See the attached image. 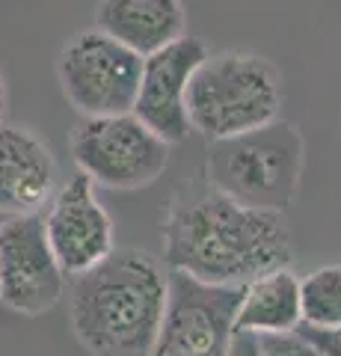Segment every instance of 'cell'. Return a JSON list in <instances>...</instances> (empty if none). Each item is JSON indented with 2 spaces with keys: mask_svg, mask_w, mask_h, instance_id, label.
<instances>
[{
  "mask_svg": "<svg viewBox=\"0 0 341 356\" xmlns=\"http://www.w3.org/2000/svg\"><path fill=\"white\" fill-rule=\"evenodd\" d=\"M169 270L211 285H247L276 267H288L291 232L282 211L252 208L211 187L175 208L163 232Z\"/></svg>",
  "mask_w": 341,
  "mask_h": 356,
  "instance_id": "6da1fadb",
  "label": "cell"
},
{
  "mask_svg": "<svg viewBox=\"0 0 341 356\" xmlns=\"http://www.w3.org/2000/svg\"><path fill=\"white\" fill-rule=\"evenodd\" d=\"M169 300V273L142 250H113L72 280L69 321L92 356H151Z\"/></svg>",
  "mask_w": 341,
  "mask_h": 356,
  "instance_id": "7a4b0ae2",
  "label": "cell"
},
{
  "mask_svg": "<svg viewBox=\"0 0 341 356\" xmlns=\"http://www.w3.org/2000/svg\"><path fill=\"white\" fill-rule=\"evenodd\" d=\"M285 102L282 74L252 51L208 54L187 95L190 125L208 143L264 128L279 119Z\"/></svg>",
  "mask_w": 341,
  "mask_h": 356,
  "instance_id": "3957f363",
  "label": "cell"
},
{
  "mask_svg": "<svg viewBox=\"0 0 341 356\" xmlns=\"http://www.w3.org/2000/svg\"><path fill=\"white\" fill-rule=\"evenodd\" d=\"M303 163L306 146L300 131L282 119L228 140H214L208 152L211 187L267 211H285L294 202Z\"/></svg>",
  "mask_w": 341,
  "mask_h": 356,
  "instance_id": "277c9868",
  "label": "cell"
},
{
  "mask_svg": "<svg viewBox=\"0 0 341 356\" xmlns=\"http://www.w3.org/2000/svg\"><path fill=\"white\" fill-rule=\"evenodd\" d=\"M69 146L78 170L107 191L149 187L169 166V143L137 113L83 116Z\"/></svg>",
  "mask_w": 341,
  "mask_h": 356,
  "instance_id": "5b68a950",
  "label": "cell"
},
{
  "mask_svg": "<svg viewBox=\"0 0 341 356\" xmlns=\"http://www.w3.org/2000/svg\"><path fill=\"white\" fill-rule=\"evenodd\" d=\"M142 63L146 57L128 44L90 27L63 44L57 57V81L65 102L81 116L134 113Z\"/></svg>",
  "mask_w": 341,
  "mask_h": 356,
  "instance_id": "8992f818",
  "label": "cell"
},
{
  "mask_svg": "<svg viewBox=\"0 0 341 356\" xmlns=\"http://www.w3.org/2000/svg\"><path fill=\"white\" fill-rule=\"evenodd\" d=\"M244 285H211L169 270V300L151 356H228Z\"/></svg>",
  "mask_w": 341,
  "mask_h": 356,
  "instance_id": "52a82bcc",
  "label": "cell"
},
{
  "mask_svg": "<svg viewBox=\"0 0 341 356\" xmlns=\"http://www.w3.org/2000/svg\"><path fill=\"white\" fill-rule=\"evenodd\" d=\"M63 264L51 250L45 217L0 220V303L24 318H39L65 297Z\"/></svg>",
  "mask_w": 341,
  "mask_h": 356,
  "instance_id": "ba28073f",
  "label": "cell"
},
{
  "mask_svg": "<svg viewBox=\"0 0 341 356\" xmlns=\"http://www.w3.org/2000/svg\"><path fill=\"white\" fill-rule=\"evenodd\" d=\"M95 187L92 178L78 170L57 187L48 208L42 211L51 250L69 280L92 270L116 250L113 220L98 202Z\"/></svg>",
  "mask_w": 341,
  "mask_h": 356,
  "instance_id": "9c48e42d",
  "label": "cell"
},
{
  "mask_svg": "<svg viewBox=\"0 0 341 356\" xmlns=\"http://www.w3.org/2000/svg\"><path fill=\"white\" fill-rule=\"evenodd\" d=\"M205 57L208 48L199 39L181 36L167 48L149 54L142 63V81L134 113L169 146L184 143L193 131L187 95H190L193 74L205 63Z\"/></svg>",
  "mask_w": 341,
  "mask_h": 356,
  "instance_id": "30bf717a",
  "label": "cell"
},
{
  "mask_svg": "<svg viewBox=\"0 0 341 356\" xmlns=\"http://www.w3.org/2000/svg\"><path fill=\"white\" fill-rule=\"evenodd\" d=\"M57 193V161L30 128L0 122V220L42 214Z\"/></svg>",
  "mask_w": 341,
  "mask_h": 356,
  "instance_id": "8fae6325",
  "label": "cell"
},
{
  "mask_svg": "<svg viewBox=\"0 0 341 356\" xmlns=\"http://www.w3.org/2000/svg\"><path fill=\"white\" fill-rule=\"evenodd\" d=\"M95 27L149 57L187 36V13L181 0H101Z\"/></svg>",
  "mask_w": 341,
  "mask_h": 356,
  "instance_id": "7c38bea8",
  "label": "cell"
},
{
  "mask_svg": "<svg viewBox=\"0 0 341 356\" xmlns=\"http://www.w3.org/2000/svg\"><path fill=\"white\" fill-rule=\"evenodd\" d=\"M303 324L300 280L288 267L261 273L258 280L244 285L238 309V330L270 336V332H294Z\"/></svg>",
  "mask_w": 341,
  "mask_h": 356,
  "instance_id": "4fadbf2b",
  "label": "cell"
},
{
  "mask_svg": "<svg viewBox=\"0 0 341 356\" xmlns=\"http://www.w3.org/2000/svg\"><path fill=\"white\" fill-rule=\"evenodd\" d=\"M303 324L315 330L341 327V264H326L300 280Z\"/></svg>",
  "mask_w": 341,
  "mask_h": 356,
  "instance_id": "5bb4252c",
  "label": "cell"
},
{
  "mask_svg": "<svg viewBox=\"0 0 341 356\" xmlns=\"http://www.w3.org/2000/svg\"><path fill=\"white\" fill-rule=\"evenodd\" d=\"M261 348L267 356H326L315 341H309L300 330L294 332H270V336H258Z\"/></svg>",
  "mask_w": 341,
  "mask_h": 356,
  "instance_id": "9a60e30c",
  "label": "cell"
},
{
  "mask_svg": "<svg viewBox=\"0 0 341 356\" xmlns=\"http://www.w3.org/2000/svg\"><path fill=\"white\" fill-rule=\"evenodd\" d=\"M300 332L309 341H315L326 356H341V327L333 330H315V327H300Z\"/></svg>",
  "mask_w": 341,
  "mask_h": 356,
  "instance_id": "2e32d148",
  "label": "cell"
},
{
  "mask_svg": "<svg viewBox=\"0 0 341 356\" xmlns=\"http://www.w3.org/2000/svg\"><path fill=\"white\" fill-rule=\"evenodd\" d=\"M228 356H267V353H264L261 339L256 336V332L238 330L235 339H232V350H228Z\"/></svg>",
  "mask_w": 341,
  "mask_h": 356,
  "instance_id": "e0dca14e",
  "label": "cell"
},
{
  "mask_svg": "<svg viewBox=\"0 0 341 356\" xmlns=\"http://www.w3.org/2000/svg\"><path fill=\"white\" fill-rule=\"evenodd\" d=\"M3 113H6V81L0 74V122H3Z\"/></svg>",
  "mask_w": 341,
  "mask_h": 356,
  "instance_id": "ac0fdd59",
  "label": "cell"
}]
</instances>
